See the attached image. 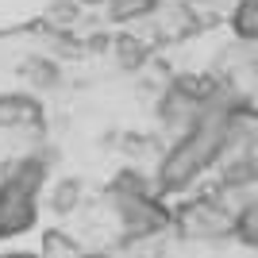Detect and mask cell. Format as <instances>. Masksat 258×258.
<instances>
[{
	"label": "cell",
	"instance_id": "cell-1",
	"mask_svg": "<svg viewBox=\"0 0 258 258\" xmlns=\"http://www.w3.org/2000/svg\"><path fill=\"white\" fill-rule=\"evenodd\" d=\"M235 108H239V100H231V97L216 100L212 108H205V112L193 119V127L181 131V135L170 143V151L162 154L158 173H154L158 197L185 193L208 166L220 162V154H224V147H227V135H231Z\"/></svg>",
	"mask_w": 258,
	"mask_h": 258
},
{
	"label": "cell",
	"instance_id": "cell-2",
	"mask_svg": "<svg viewBox=\"0 0 258 258\" xmlns=\"http://www.w3.org/2000/svg\"><path fill=\"white\" fill-rule=\"evenodd\" d=\"M247 201V193L239 197V189H216V193H205L197 201H185V205L173 208L170 227L189 243H216V239H227L231 227H235V212L239 205Z\"/></svg>",
	"mask_w": 258,
	"mask_h": 258
},
{
	"label": "cell",
	"instance_id": "cell-3",
	"mask_svg": "<svg viewBox=\"0 0 258 258\" xmlns=\"http://www.w3.org/2000/svg\"><path fill=\"white\" fill-rule=\"evenodd\" d=\"M119 220V239L123 243H139V239L162 235L173 220V208H166V197L147 193V197H112Z\"/></svg>",
	"mask_w": 258,
	"mask_h": 258
},
{
	"label": "cell",
	"instance_id": "cell-4",
	"mask_svg": "<svg viewBox=\"0 0 258 258\" xmlns=\"http://www.w3.org/2000/svg\"><path fill=\"white\" fill-rule=\"evenodd\" d=\"M39 224V197L12 181H0V239L27 235Z\"/></svg>",
	"mask_w": 258,
	"mask_h": 258
},
{
	"label": "cell",
	"instance_id": "cell-5",
	"mask_svg": "<svg viewBox=\"0 0 258 258\" xmlns=\"http://www.w3.org/2000/svg\"><path fill=\"white\" fill-rule=\"evenodd\" d=\"M43 123V104L31 93H0V127L4 131H31Z\"/></svg>",
	"mask_w": 258,
	"mask_h": 258
},
{
	"label": "cell",
	"instance_id": "cell-6",
	"mask_svg": "<svg viewBox=\"0 0 258 258\" xmlns=\"http://www.w3.org/2000/svg\"><path fill=\"white\" fill-rule=\"evenodd\" d=\"M81 177H62V181H54V189H50V212H58V216H74L77 212V205H81Z\"/></svg>",
	"mask_w": 258,
	"mask_h": 258
},
{
	"label": "cell",
	"instance_id": "cell-7",
	"mask_svg": "<svg viewBox=\"0 0 258 258\" xmlns=\"http://www.w3.org/2000/svg\"><path fill=\"white\" fill-rule=\"evenodd\" d=\"M231 239L247 243V247H258V197H247L235 212V227H231Z\"/></svg>",
	"mask_w": 258,
	"mask_h": 258
},
{
	"label": "cell",
	"instance_id": "cell-8",
	"mask_svg": "<svg viewBox=\"0 0 258 258\" xmlns=\"http://www.w3.org/2000/svg\"><path fill=\"white\" fill-rule=\"evenodd\" d=\"M39 254L43 258H81V243L70 231H62V227H50V231H43Z\"/></svg>",
	"mask_w": 258,
	"mask_h": 258
},
{
	"label": "cell",
	"instance_id": "cell-9",
	"mask_svg": "<svg viewBox=\"0 0 258 258\" xmlns=\"http://www.w3.org/2000/svg\"><path fill=\"white\" fill-rule=\"evenodd\" d=\"M231 27L243 43H258V0H239L231 12Z\"/></svg>",
	"mask_w": 258,
	"mask_h": 258
},
{
	"label": "cell",
	"instance_id": "cell-10",
	"mask_svg": "<svg viewBox=\"0 0 258 258\" xmlns=\"http://www.w3.org/2000/svg\"><path fill=\"white\" fill-rule=\"evenodd\" d=\"M20 74L31 81V89H54L58 85V66H54L50 58H31V62H23Z\"/></svg>",
	"mask_w": 258,
	"mask_h": 258
},
{
	"label": "cell",
	"instance_id": "cell-11",
	"mask_svg": "<svg viewBox=\"0 0 258 258\" xmlns=\"http://www.w3.org/2000/svg\"><path fill=\"white\" fill-rule=\"evenodd\" d=\"M158 0H108V16L116 23L123 20H139V16H151Z\"/></svg>",
	"mask_w": 258,
	"mask_h": 258
},
{
	"label": "cell",
	"instance_id": "cell-12",
	"mask_svg": "<svg viewBox=\"0 0 258 258\" xmlns=\"http://www.w3.org/2000/svg\"><path fill=\"white\" fill-rule=\"evenodd\" d=\"M116 54H119V62L127 66V70H139V66L147 62V43H139L135 35H119L116 39Z\"/></svg>",
	"mask_w": 258,
	"mask_h": 258
},
{
	"label": "cell",
	"instance_id": "cell-13",
	"mask_svg": "<svg viewBox=\"0 0 258 258\" xmlns=\"http://www.w3.org/2000/svg\"><path fill=\"white\" fill-rule=\"evenodd\" d=\"M131 258H166V243H158V235L154 239H139V243H127Z\"/></svg>",
	"mask_w": 258,
	"mask_h": 258
},
{
	"label": "cell",
	"instance_id": "cell-14",
	"mask_svg": "<svg viewBox=\"0 0 258 258\" xmlns=\"http://www.w3.org/2000/svg\"><path fill=\"white\" fill-rule=\"evenodd\" d=\"M74 12H77V8H74V4H70V0H66V4H54V8H50V12H46V16H50V20H54V23L62 20V27H66V23L74 20Z\"/></svg>",
	"mask_w": 258,
	"mask_h": 258
},
{
	"label": "cell",
	"instance_id": "cell-15",
	"mask_svg": "<svg viewBox=\"0 0 258 258\" xmlns=\"http://www.w3.org/2000/svg\"><path fill=\"white\" fill-rule=\"evenodd\" d=\"M4 258H43V254H39V250H35V254L31 250H12V254H4Z\"/></svg>",
	"mask_w": 258,
	"mask_h": 258
},
{
	"label": "cell",
	"instance_id": "cell-16",
	"mask_svg": "<svg viewBox=\"0 0 258 258\" xmlns=\"http://www.w3.org/2000/svg\"><path fill=\"white\" fill-rule=\"evenodd\" d=\"M81 258H112L108 250H81Z\"/></svg>",
	"mask_w": 258,
	"mask_h": 258
},
{
	"label": "cell",
	"instance_id": "cell-17",
	"mask_svg": "<svg viewBox=\"0 0 258 258\" xmlns=\"http://www.w3.org/2000/svg\"><path fill=\"white\" fill-rule=\"evenodd\" d=\"M0 258H4V254H0Z\"/></svg>",
	"mask_w": 258,
	"mask_h": 258
}]
</instances>
